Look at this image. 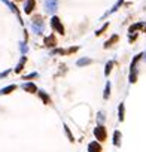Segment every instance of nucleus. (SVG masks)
Wrapping results in <instances>:
<instances>
[{"mask_svg": "<svg viewBox=\"0 0 146 152\" xmlns=\"http://www.w3.org/2000/svg\"><path fill=\"white\" fill-rule=\"evenodd\" d=\"M45 7H46L48 12L54 14L57 11V7H58V2H57V0H46V2H45Z\"/></svg>", "mask_w": 146, "mask_h": 152, "instance_id": "20e7f679", "label": "nucleus"}, {"mask_svg": "<svg viewBox=\"0 0 146 152\" xmlns=\"http://www.w3.org/2000/svg\"><path fill=\"white\" fill-rule=\"evenodd\" d=\"M78 66H87V64H91V58H81L78 63H76Z\"/></svg>", "mask_w": 146, "mask_h": 152, "instance_id": "4468645a", "label": "nucleus"}, {"mask_svg": "<svg viewBox=\"0 0 146 152\" xmlns=\"http://www.w3.org/2000/svg\"><path fill=\"white\" fill-rule=\"evenodd\" d=\"M94 136L97 137V140L100 142H105L106 137H107V133H106V128L103 127V125H97L96 130H94Z\"/></svg>", "mask_w": 146, "mask_h": 152, "instance_id": "f03ea898", "label": "nucleus"}, {"mask_svg": "<svg viewBox=\"0 0 146 152\" xmlns=\"http://www.w3.org/2000/svg\"><path fill=\"white\" fill-rule=\"evenodd\" d=\"M66 131H67V136H69V139H70V142H73V136H72V133H70V130H69V128L66 127Z\"/></svg>", "mask_w": 146, "mask_h": 152, "instance_id": "b1692460", "label": "nucleus"}, {"mask_svg": "<svg viewBox=\"0 0 146 152\" xmlns=\"http://www.w3.org/2000/svg\"><path fill=\"white\" fill-rule=\"evenodd\" d=\"M27 51H29L27 45H25V43H21V52H22V54H27Z\"/></svg>", "mask_w": 146, "mask_h": 152, "instance_id": "4be33fe9", "label": "nucleus"}, {"mask_svg": "<svg viewBox=\"0 0 146 152\" xmlns=\"http://www.w3.org/2000/svg\"><path fill=\"white\" fill-rule=\"evenodd\" d=\"M22 88H24V91H25V93H37V88H36V85H34L33 82L24 84Z\"/></svg>", "mask_w": 146, "mask_h": 152, "instance_id": "423d86ee", "label": "nucleus"}, {"mask_svg": "<svg viewBox=\"0 0 146 152\" xmlns=\"http://www.w3.org/2000/svg\"><path fill=\"white\" fill-rule=\"evenodd\" d=\"M109 95H110V82H107V84H106L105 94H103V97H105V98H109Z\"/></svg>", "mask_w": 146, "mask_h": 152, "instance_id": "a211bd4d", "label": "nucleus"}, {"mask_svg": "<svg viewBox=\"0 0 146 152\" xmlns=\"http://www.w3.org/2000/svg\"><path fill=\"white\" fill-rule=\"evenodd\" d=\"M107 25H109V24L106 22V24H105V25H103V27H101V29H100V30H97V33H96V34H97V36H100V34H101L103 31H105V30L107 29Z\"/></svg>", "mask_w": 146, "mask_h": 152, "instance_id": "412c9836", "label": "nucleus"}, {"mask_svg": "<svg viewBox=\"0 0 146 152\" xmlns=\"http://www.w3.org/2000/svg\"><path fill=\"white\" fill-rule=\"evenodd\" d=\"M2 2H3L5 5H7V6H9V7H11V11H12V12H14V14H15L16 16H18V21H20V22L22 24V20H21V15H20V12H18V7H16V6H15L14 3H11V2H7V0H2Z\"/></svg>", "mask_w": 146, "mask_h": 152, "instance_id": "39448f33", "label": "nucleus"}, {"mask_svg": "<svg viewBox=\"0 0 146 152\" xmlns=\"http://www.w3.org/2000/svg\"><path fill=\"white\" fill-rule=\"evenodd\" d=\"M34 0H27V3H25V6H24V12L25 14H31V11L34 9Z\"/></svg>", "mask_w": 146, "mask_h": 152, "instance_id": "6e6552de", "label": "nucleus"}, {"mask_svg": "<svg viewBox=\"0 0 146 152\" xmlns=\"http://www.w3.org/2000/svg\"><path fill=\"white\" fill-rule=\"evenodd\" d=\"M143 27H145V22H136V24H133L130 29H128V31H130V33H134V31H137V30L143 29Z\"/></svg>", "mask_w": 146, "mask_h": 152, "instance_id": "1a4fd4ad", "label": "nucleus"}, {"mask_svg": "<svg viewBox=\"0 0 146 152\" xmlns=\"http://www.w3.org/2000/svg\"><path fill=\"white\" fill-rule=\"evenodd\" d=\"M121 5H122V0H119V2H118V3H116V5H115V6L112 7V9H110V11H109V12H107L106 15H109V14H113V12H115V11H116V9H118L119 6H121Z\"/></svg>", "mask_w": 146, "mask_h": 152, "instance_id": "aec40b11", "label": "nucleus"}, {"mask_svg": "<svg viewBox=\"0 0 146 152\" xmlns=\"http://www.w3.org/2000/svg\"><path fill=\"white\" fill-rule=\"evenodd\" d=\"M24 63H25V57H22V58H21V61H20V64L16 66V69H15L16 73H21V70H22V67H24Z\"/></svg>", "mask_w": 146, "mask_h": 152, "instance_id": "dca6fc26", "label": "nucleus"}, {"mask_svg": "<svg viewBox=\"0 0 146 152\" xmlns=\"http://www.w3.org/2000/svg\"><path fill=\"white\" fill-rule=\"evenodd\" d=\"M36 76H37V73H31L29 76H25V79H31V78H36Z\"/></svg>", "mask_w": 146, "mask_h": 152, "instance_id": "393cba45", "label": "nucleus"}, {"mask_svg": "<svg viewBox=\"0 0 146 152\" xmlns=\"http://www.w3.org/2000/svg\"><path fill=\"white\" fill-rule=\"evenodd\" d=\"M145 55H146V54H145Z\"/></svg>", "mask_w": 146, "mask_h": 152, "instance_id": "bb28decb", "label": "nucleus"}, {"mask_svg": "<svg viewBox=\"0 0 146 152\" xmlns=\"http://www.w3.org/2000/svg\"><path fill=\"white\" fill-rule=\"evenodd\" d=\"M45 45H46V46H55V45H57V39L54 37V36H49V37L45 39Z\"/></svg>", "mask_w": 146, "mask_h": 152, "instance_id": "9b49d317", "label": "nucleus"}, {"mask_svg": "<svg viewBox=\"0 0 146 152\" xmlns=\"http://www.w3.org/2000/svg\"><path fill=\"white\" fill-rule=\"evenodd\" d=\"M103 121H105V113H103V112H98V122L101 124Z\"/></svg>", "mask_w": 146, "mask_h": 152, "instance_id": "5701e85b", "label": "nucleus"}, {"mask_svg": "<svg viewBox=\"0 0 146 152\" xmlns=\"http://www.w3.org/2000/svg\"><path fill=\"white\" fill-rule=\"evenodd\" d=\"M16 87L15 85H9V87H6V88H3L2 89V91H0V94H9L11 91H14V89H15Z\"/></svg>", "mask_w": 146, "mask_h": 152, "instance_id": "2eb2a0df", "label": "nucleus"}, {"mask_svg": "<svg viewBox=\"0 0 146 152\" xmlns=\"http://www.w3.org/2000/svg\"><path fill=\"white\" fill-rule=\"evenodd\" d=\"M39 95H40L42 98H43V102H45V104H49V102H51V100H49V97H48V95H46V94H45L43 91H39Z\"/></svg>", "mask_w": 146, "mask_h": 152, "instance_id": "6ab92c4d", "label": "nucleus"}, {"mask_svg": "<svg viewBox=\"0 0 146 152\" xmlns=\"http://www.w3.org/2000/svg\"><path fill=\"white\" fill-rule=\"evenodd\" d=\"M118 115H119V121H124V103L119 104V107H118Z\"/></svg>", "mask_w": 146, "mask_h": 152, "instance_id": "ddd939ff", "label": "nucleus"}, {"mask_svg": "<svg viewBox=\"0 0 146 152\" xmlns=\"http://www.w3.org/2000/svg\"><path fill=\"white\" fill-rule=\"evenodd\" d=\"M31 29H33V31L36 33V34H42V33L45 31V24H43V21H42L40 16H34L33 18Z\"/></svg>", "mask_w": 146, "mask_h": 152, "instance_id": "f257e3e1", "label": "nucleus"}, {"mask_svg": "<svg viewBox=\"0 0 146 152\" xmlns=\"http://www.w3.org/2000/svg\"><path fill=\"white\" fill-rule=\"evenodd\" d=\"M88 152H101V146L97 142H91L88 145Z\"/></svg>", "mask_w": 146, "mask_h": 152, "instance_id": "0eeeda50", "label": "nucleus"}, {"mask_svg": "<svg viewBox=\"0 0 146 152\" xmlns=\"http://www.w3.org/2000/svg\"><path fill=\"white\" fill-rule=\"evenodd\" d=\"M113 145L115 146L121 145V131H118V130L113 133Z\"/></svg>", "mask_w": 146, "mask_h": 152, "instance_id": "9d476101", "label": "nucleus"}, {"mask_svg": "<svg viewBox=\"0 0 146 152\" xmlns=\"http://www.w3.org/2000/svg\"><path fill=\"white\" fill-rule=\"evenodd\" d=\"M145 33H146V27H145Z\"/></svg>", "mask_w": 146, "mask_h": 152, "instance_id": "a878e982", "label": "nucleus"}, {"mask_svg": "<svg viewBox=\"0 0 146 152\" xmlns=\"http://www.w3.org/2000/svg\"><path fill=\"white\" fill-rule=\"evenodd\" d=\"M51 25H52V29H54L57 33H60V34L64 33V27H63L61 21H60L57 16H52V20H51Z\"/></svg>", "mask_w": 146, "mask_h": 152, "instance_id": "7ed1b4c3", "label": "nucleus"}, {"mask_svg": "<svg viewBox=\"0 0 146 152\" xmlns=\"http://www.w3.org/2000/svg\"><path fill=\"white\" fill-rule=\"evenodd\" d=\"M112 67H113V61H109L107 64H106V70H105V75L107 76L110 72H112Z\"/></svg>", "mask_w": 146, "mask_h": 152, "instance_id": "f3484780", "label": "nucleus"}, {"mask_svg": "<svg viewBox=\"0 0 146 152\" xmlns=\"http://www.w3.org/2000/svg\"><path fill=\"white\" fill-rule=\"evenodd\" d=\"M116 40H118V36L115 34V36H112V37H110V39H109V40L105 43V48H109V46H112V45H113Z\"/></svg>", "mask_w": 146, "mask_h": 152, "instance_id": "f8f14e48", "label": "nucleus"}]
</instances>
